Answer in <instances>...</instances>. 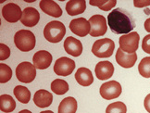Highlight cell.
<instances>
[{"instance_id":"ba28073f","label":"cell","mask_w":150,"mask_h":113,"mask_svg":"<svg viewBox=\"0 0 150 113\" xmlns=\"http://www.w3.org/2000/svg\"><path fill=\"white\" fill-rule=\"evenodd\" d=\"M122 92V85L116 81L104 83L100 86V95L104 99L111 100L119 97Z\"/></svg>"},{"instance_id":"1f68e13d","label":"cell","mask_w":150,"mask_h":113,"mask_svg":"<svg viewBox=\"0 0 150 113\" xmlns=\"http://www.w3.org/2000/svg\"><path fill=\"white\" fill-rule=\"evenodd\" d=\"M144 105H145V109L146 110L150 113V94H148L146 98H145V102H144Z\"/></svg>"},{"instance_id":"8992f818","label":"cell","mask_w":150,"mask_h":113,"mask_svg":"<svg viewBox=\"0 0 150 113\" xmlns=\"http://www.w3.org/2000/svg\"><path fill=\"white\" fill-rule=\"evenodd\" d=\"M139 40L140 36L136 32L127 33L119 39L120 48L128 54L135 53L138 49V47H139Z\"/></svg>"},{"instance_id":"9a60e30c","label":"cell","mask_w":150,"mask_h":113,"mask_svg":"<svg viewBox=\"0 0 150 113\" xmlns=\"http://www.w3.org/2000/svg\"><path fill=\"white\" fill-rule=\"evenodd\" d=\"M137 60V55L136 53H132V54H128L122 51V49L119 48L117 50L116 53V61L117 63L122 66V68L125 69H129V68L134 67L135 62Z\"/></svg>"},{"instance_id":"83f0119b","label":"cell","mask_w":150,"mask_h":113,"mask_svg":"<svg viewBox=\"0 0 150 113\" xmlns=\"http://www.w3.org/2000/svg\"><path fill=\"white\" fill-rule=\"evenodd\" d=\"M126 112H127L126 105L122 102H120V101L109 104L106 109V113H126Z\"/></svg>"},{"instance_id":"f546056e","label":"cell","mask_w":150,"mask_h":113,"mask_svg":"<svg viewBox=\"0 0 150 113\" xmlns=\"http://www.w3.org/2000/svg\"><path fill=\"white\" fill-rule=\"evenodd\" d=\"M142 48L144 50V52L150 54V33L144 37L142 43Z\"/></svg>"},{"instance_id":"836d02e7","label":"cell","mask_w":150,"mask_h":113,"mask_svg":"<svg viewBox=\"0 0 150 113\" xmlns=\"http://www.w3.org/2000/svg\"><path fill=\"white\" fill-rule=\"evenodd\" d=\"M19 113H33V112H32V111H30V110H28V109H23V110L20 111Z\"/></svg>"},{"instance_id":"484cf974","label":"cell","mask_w":150,"mask_h":113,"mask_svg":"<svg viewBox=\"0 0 150 113\" xmlns=\"http://www.w3.org/2000/svg\"><path fill=\"white\" fill-rule=\"evenodd\" d=\"M138 71L141 76L150 78V56L144 58L138 65Z\"/></svg>"},{"instance_id":"7402d4cb","label":"cell","mask_w":150,"mask_h":113,"mask_svg":"<svg viewBox=\"0 0 150 113\" xmlns=\"http://www.w3.org/2000/svg\"><path fill=\"white\" fill-rule=\"evenodd\" d=\"M16 109V102L9 95H2L0 97V109L2 112L9 113Z\"/></svg>"},{"instance_id":"2e32d148","label":"cell","mask_w":150,"mask_h":113,"mask_svg":"<svg viewBox=\"0 0 150 113\" xmlns=\"http://www.w3.org/2000/svg\"><path fill=\"white\" fill-rule=\"evenodd\" d=\"M64 49L69 55L79 56L83 53V44L78 39L72 36H69L64 41Z\"/></svg>"},{"instance_id":"d4e9b609","label":"cell","mask_w":150,"mask_h":113,"mask_svg":"<svg viewBox=\"0 0 150 113\" xmlns=\"http://www.w3.org/2000/svg\"><path fill=\"white\" fill-rule=\"evenodd\" d=\"M90 5L99 8L103 11H108L112 9L117 4L116 0H90Z\"/></svg>"},{"instance_id":"e0dca14e","label":"cell","mask_w":150,"mask_h":113,"mask_svg":"<svg viewBox=\"0 0 150 113\" xmlns=\"http://www.w3.org/2000/svg\"><path fill=\"white\" fill-rule=\"evenodd\" d=\"M39 7L45 14L55 18H59L63 13L59 6L52 0H41L39 3Z\"/></svg>"},{"instance_id":"7a4b0ae2","label":"cell","mask_w":150,"mask_h":113,"mask_svg":"<svg viewBox=\"0 0 150 113\" xmlns=\"http://www.w3.org/2000/svg\"><path fill=\"white\" fill-rule=\"evenodd\" d=\"M66 33L65 25L61 21L52 20L45 25L44 29V36L50 43L60 42Z\"/></svg>"},{"instance_id":"7c38bea8","label":"cell","mask_w":150,"mask_h":113,"mask_svg":"<svg viewBox=\"0 0 150 113\" xmlns=\"http://www.w3.org/2000/svg\"><path fill=\"white\" fill-rule=\"evenodd\" d=\"M40 20V14L38 10L34 8L28 7L22 10V16L21 22L27 27L35 26Z\"/></svg>"},{"instance_id":"ffe728a7","label":"cell","mask_w":150,"mask_h":113,"mask_svg":"<svg viewBox=\"0 0 150 113\" xmlns=\"http://www.w3.org/2000/svg\"><path fill=\"white\" fill-rule=\"evenodd\" d=\"M86 8L85 0H70L66 4V11L70 16H76L84 12Z\"/></svg>"},{"instance_id":"5bb4252c","label":"cell","mask_w":150,"mask_h":113,"mask_svg":"<svg viewBox=\"0 0 150 113\" xmlns=\"http://www.w3.org/2000/svg\"><path fill=\"white\" fill-rule=\"evenodd\" d=\"M95 72L99 80L105 81L112 77L114 73V66L109 61H100L96 64Z\"/></svg>"},{"instance_id":"ac0fdd59","label":"cell","mask_w":150,"mask_h":113,"mask_svg":"<svg viewBox=\"0 0 150 113\" xmlns=\"http://www.w3.org/2000/svg\"><path fill=\"white\" fill-rule=\"evenodd\" d=\"M33 102L38 108H47L53 102V95L47 90H38L33 95Z\"/></svg>"},{"instance_id":"f1b7e54d","label":"cell","mask_w":150,"mask_h":113,"mask_svg":"<svg viewBox=\"0 0 150 113\" xmlns=\"http://www.w3.org/2000/svg\"><path fill=\"white\" fill-rule=\"evenodd\" d=\"M10 56V49L5 44H0V60L3 61L9 58Z\"/></svg>"},{"instance_id":"44dd1931","label":"cell","mask_w":150,"mask_h":113,"mask_svg":"<svg viewBox=\"0 0 150 113\" xmlns=\"http://www.w3.org/2000/svg\"><path fill=\"white\" fill-rule=\"evenodd\" d=\"M78 104L74 97H69L63 99L59 106V113H75L77 111Z\"/></svg>"},{"instance_id":"e575fe53","label":"cell","mask_w":150,"mask_h":113,"mask_svg":"<svg viewBox=\"0 0 150 113\" xmlns=\"http://www.w3.org/2000/svg\"><path fill=\"white\" fill-rule=\"evenodd\" d=\"M40 113H54V112L51 111V110H45V111H42V112H40Z\"/></svg>"},{"instance_id":"6da1fadb","label":"cell","mask_w":150,"mask_h":113,"mask_svg":"<svg viewBox=\"0 0 150 113\" xmlns=\"http://www.w3.org/2000/svg\"><path fill=\"white\" fill-rule=\"evenodd\" d=\"M108 24L116 35H127L134 29L135 23L132 15L123 8H115L108 16Z\"/></svg>"},{"instance_id":"4dcf8cb0","label":"cell","mask_w":150,"mask_h":113,"mask_svg":"<svg viewBox=\"0 0 150 113\" xmlns=\"http://www.w3.org/2000/svg\"><path fill=\"white\" fill-rule=\"evenodd\" d=\"M134 5L136 8H145L150 6V0H134Z\"/></svg>"},{"instance_id":"4fadbf2b","label":"cell","mask_w":150,"mask_h":113,"mask_svg":"<svg viewBox=\"0 0 150 113\" xmlns=\"http://www.w3.org/2000/svg\"><path fill=\"white\" fill-rule=\"evenodd\" d=\"M52 55L47 52V50H40L33 55V65L36 69L39 70H45L51 65L52 62Z\"/></svg>"},{"instance_id":"3957f363","label":"cell","mask_w":150,"mask_h":113,"mask_svg":"<svg viewBox=\"0 0 150 113\" xmlns=\"http://www.w3.org/2000/svg\"><path fill=\"white\" fill-rule=\"evenodd\" d=\"M14 43L17 48L22 52H29L35 47V36L31 31L20 30L14 35Z\"/></svg>"},{"instance_id":"30bf717a","label":"cell","mask_w":150,"mask_h":113,"mask_svg":"<svg viewBox=\"0 0 150 113\" xmlns=\"http://www.w3.org/2000/svg\"><path fill=\"white\" fill-rule=\"evenodd\" d=\"M2 16L8 22L15 23L21 19L22 11L17 4L8 3L2 8Z\"/></svg>"},{"instance_id":"603a6c76","label":"cell","mask_w":150,"mask_h":113,"mask_svg":"<svg viewBox=\"0 0 150 113\" xmlns=\"http://www.w3.org/2000/svg\"><path fill=\"white\" fill-rule=\"evenodd\" d=\"M14 95L16 98L18 99L22 104H27L31 99V92L29 91V89L25 86L22 85H18L16 86L13 90Z\"/></svg>"},{"instance_id":"5b68a950","label":"cell","mask_w":150,"mask_h":113,"mask_svg":"<svg viewBox=\"0 0 150 113\" xmlns=\"http://www.w3.org/2000/svg\"><path fill=\"white\" fill-rule=\"evenodd\" d=\"M16 76L20 82L30 83L35 79L36 68L31 62H21L16 68Z\"/></svg>"},{"instance_id":"d6986e66","label":"cell","mask_w":150,"mask_h":113,"mask_svg":"<svg viewBox=\"0 0 150 113\" xmlns=\"http://www.w3.org/2000/svg\"><path fill=\"white\" fill-rule=\"evenodd\" d=\"M75 79L82 86H89L94 82V76L92 71L87 68H80L75 73Z\"/></svg>"},{"instance_id":"d6a6232c","label":"cell","mask_w":150,"mask_h":113,"mask_svg":"<svg viewBox=\"0 0 150 113\" xmlns=\"http://www.w3.org/2000/svg\"><path fill=\"white\" fill-rule=\"evenodd\" d=\"M145 29L147 32L150 33V18H148L146 21H145Z\"/></svg>"},{"instance_id":"52a82bcc","label":"cell","mask_w":150,"mask_h":113,"mask_svg":"<svg viewBox=\"0 0 150 113\" xmlns=\"http://www.w3.org/2000/svg\"><path fill=\"white\" fill-rule=\"evenodd\" d=\"M89 23L91 25L90 35L92 37L103 36L107 32V20L104 16L98 14L92 16L89 19Z\"/></svg>"},{"instance_id":"277c9868","label":"cell","mask_w":150,"mask_h":113,"mask_svg":"<svg viewBox=\"0 0 150 113\" xmlns=\"http://www.w3.org/2000/svg\"><path fill=\"white\" fill-rule=\"evenodd\" d=\"M115 43L109 38H103L96 40L92 47V53L97 58H109L113 55Z\"/></svg>"},{"instance_id":"8fae6325","label":"cell","mask_w":150,"mask_h":113,"mask_svg":"<svg viewBox=\"0 0 150 113\" xmlns=\"http://www.w3.org/2000/svg\"><path fill=\"white\" fill-rule=\"evenodd\" d=\"M70 30L80 37H84L87 35H90L91 25L89 20L84 18H77L74 19L70 22Z\"/></svg>"},{"instance_id":"4316f807","label":"cell","mask_w":150,"mask_h":113,"mask_svg":"<svg viewBox=\"0 0 150 113\" xmlns=\"http://www.w3.org/2000/svg\"><path fill=\"white\" fill-rule=\"evenodd\" d=\"M11 77H12V71H11L10 67L4 63L0 64V83H8L11 79Z\"/></svg>"},{"instance_id":"cb8c5ba5","label":"cell","mask_w":150,"mask_h":113,"mask_svg":"<svg viewBox=\"0 0 150 113\" xmlns=\"http://www.w3.org/2000/svg\"><path fill=\"white\" fill-rule=\"evenodd\" d=\"M51 90L56 95H64L69 91V84L66 81L61 79H56L51 83Z\"/></svg>"},{"instance_id":"9c48e42d","label":"cell","mask_w":150,"mask_h":113,"mask_svg":"<svg viewBox=\"0 0 150 113\" xmlns=\"http://www.w3.org/2000/svg\"><path fill=\"white\" fill-rule=\"evenodd\" d=\"M75 69V62L67 58L62 56L57 59L54 65V72L59 76H68L72 73Z\"/></svg>"}]
</instances>
